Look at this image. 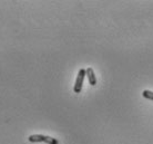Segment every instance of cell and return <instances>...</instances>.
Masks as SVG:
<instances>
[{
  "label": "cell",
  "mask_w": 153,
  "mask_h": 144,
  "mask_svg": "<svg viewBox=\"0 0 153 144\" xmlns=\"http://www.w3.org/2000/svg\"><path fill=\"white\" fill-rule=\"evenodd\" d=\"M87 76V73H85V69L84 68H81L78 73V76H76V83H74V86H73V90L74 93H81V90H82V85H83V81L84 77Z\"/></svg>",
  "instance_id": "6da1fadb"
},
{
  "label": "cell",
  "mask_w": 153,
  "mask_h": 144,
  "mask_svg": "<svg viewBox=\"0 0 153 144\" xmlns=\"http://www.w3.org/2000/svg\"><path fill=\"white\" fill-rule=\"evenodd\" d=\"M85 73H87V77H88L89 84H90L91 86L97 85V77H96V75H94V72H93V69H92L91 67H88V68L85 69Z\"/></svg>",
  "instance_id": "7a4b0ae2"
},
{
  "label": "cell",
  "mask_w": 153,
  "mask_h": 144,
  "mask_svg": "<svg viewBox=\"0 0 153 144\" xmlns=\"http://www.w3.org/2000/svg\"><path fill=\"white\" fill-rule=\"evenodd\" d=\"M47 135H42V134H32L28 137L29 142H32V143H39V142H45L46 141Z\"/></svg>",
  "instance_id": "3957f363"
},
{
  "label": "cell",
  "mask_w": 153,
  "mask_h": 144,
  "mask_svg": "<svg viewBox=\"0 0 153 144\" xmlns=\"http://www.w3.org/2000/svg\"><path fill=\"white\" fill-rule=\"evenodd\" d=\"M142 95H143V97L148 98V100H151V101H153V92H151V90H143V93H142Z\"/></svg>",
  "instance_id": "277c9868"
},
{
  "label": "cell",
  "mask_w": 153,
  "mask_h": 144,
  "mask_svg": "<svg viewBox=\"0 0 153 144\" xmlns=\"http://www.w3.org/2000/svg\"><path fill=\"white\" fill-rule=\"evenodd\" d=\"M45 142H46L47 144H59V141H58L57 139L51 137V136H47Z\"/></svg>",
  "instance_id": "5b68a950"
}]
</instances>
